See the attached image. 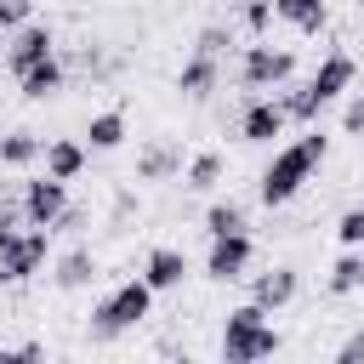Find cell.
Returning <instances> with one entry per match:
<instances>
[{
    "label": "cell",
    "instance_id": "obj_25",
    "mask_svg": "<svg viewBox=\"0 0 364 364\" xmlns=\"http://www.w3.org/2000/svg\"><path fill=\"white\" fill-rule=\"evenodd\" d=\"M228 46H233V28H228V23H205V28L193 34V51H205V57H222Z\"/></svg>",
    "mask_w": 364,
    "mask_h": 364
},
{
    "label": "cell",
    "instance_id": "obj_7",
    "mask_svg": "<svg viewBox=\"0 0 364 364\" xmlns=\"http://www.w3.org/2000/svg\"><path fill=\"white\" fill-rule=\"evenodd\" d=\"M51 51H57V34H51L46 23H34V17H28L23 28H11V34H6V51H0V63H6V74L17 80L23 68H34V63H46Z\"/></svg>",
    "mask_w": 364,
    "mask_h": 364
},
{
    "label": "cell",
    "instance_id": "obj_8",
    "mask_svg": "<svg viewBox=\"0 0 364 364\" xmlns=\"http://www.w3.org/2000/svg\"><path fill=\"white\" fill-rule=\"evenodd\" d=\"M284 125H290V114L279 108V97H267V91H250L245 97V108H239V142H273V136H284Z\"/></svg>",
    "mask_w": 364,
    "mask_h": 364
},
{
    "label": "cell",
    "instance_id": "obj_10",
    "mask_svg": "<svg viewBox=\"0 0 364 364\" xmlns=\"http://www.w3.org/2000/svg\"><path fill=\"white\" fill-rule=\"evenodd\" d=\"M245 279H250V301L267 307V313H284V307L301 296V273H296L290 262H273L267 273H245Z\"/></svg>",
    "mask_w": 364,
    "mask_h": 364
},
{
    "label": "cell",
    "instance_id": "obj_27",
    "mask_svg": "<svg viewBox=\"0 0 364 364\" xmlns=\"http://www.w3.org/2000/svg\"><path fill=\"white\" fill-rule=\"evenodd\" d=\"M34 17V0H0V34H11V28H23Z\"/></svg>",
    "mask_w": 364,
    "mask_h": 364
},
{
    "label": "cell",
    "instance_id": "obj_31",
    "mask_svg": "<svg viewBox=\"0 0 364 364\" xmlns=\"http://www.w3.org/2000/svg\"><path fill=\"white\" fill-rule=\"evenodd\" d=\"M336 364H364V330H358V336H347V341L336 347Z\"/></svg>",
    "mask_w": 364,
    "mask_h": 364
},
{
    "label": "cell",
    "instance_id": "obj_33",
    "mask_svg": "<svg viewBox=\"0 0 364 364\" xmlns=\"http://www.w3.org/2000/svg\"><path fill=\"white\" fill-rule=\"evenodd\" d=\"M0 46H6V34H0Z\"/></svg>",
    "mask_w": 364,
    "mask_h": 364
},
{
    "label": "cell",
    "instance_id": "obj_1",
    "mask_svg": "<svg viewBox=\"0 0 364 364\" xmlns=\"http://www.w3.org/2000/svg\"><path fill=\"white\" fill-rule=\"evenodd\" d=\"M330 159V136L318 131V125H307L296 142H284V148H273V159L262 165V176H256V199L267 205V210H279V205H290L307 182H313V171Z\"/></svg>",
    "mask_w": 364,
    "mask_h": 364
},
{
    "label": "cell",
    "instance_id": "obj_28",
    "mask_svg": "<svg viewBox=\"0 0 364 364\" xmlns=\"http://www.w3.org/2000/svg\"><path fill=\"white\" fill-rule=\"evenodd\" d=\"M11 228H23V193L17 188L0 193V233H11Z\"/></svg>",
    "mask_w": 364,
    "mask_h": 364
},
{
    "label": "cell",
    "instance_id": "obj_13",
    "mask_svg": "<svg viewBox=\"0 0 364 364\" xmlns=\"http://www.w3.org/2000/svg\"><path fill=\"white\" fill-rule=\"evenodd\" d=\"M353 80H358V63H353L347 51H330V57L307 74V85H313V97H318L324 108H330V102H341V97L353 91Z\"/></svg>",
    "mask_w": 364,
    "mask_h": 364
},
{
    "label": "cell",
    "instance_id": "obj_29",
    "mask_svg": "<svg viewBox=\"0 0 364 364\" xmlns=\"http://www.w3.org/2000/svg\"><path fill=\"white\" fill-rule=\"evenodd\" d=\"M341 131H347V136L364 131V97H347V108H341Z\"/></svg>",
    "mask_w": 364,
    "mask_h": 364
},
{
    "label": "cell",
    "instance_id": "obj_3",
    "mask_svg": "<svg viewBox=\"0 0 364 364\" xmlns=\"http://www.w3.org/2000/svg\"><path fill=\"white\" fill-rule=\"evenodd\" d=\"M148 313H154V290L142 284V273H136V279H119V284L91 307V341H119V336H131Z\"/></svg>",
    "mask_w": 364,
    "mask_h": 364
},
{
    "label": "cell",
    "instance_id": "obj_26",
    "mask_svg": "<svg viewBox=\"0 0 364 364\" xmlns=\"http://www.w3.org/2000/svg\"><path fill=\"white\" fill-rule=\"evenodd\" d=\"M336 239L341 245H364V205H353V210L336 216Z\"/></svg>",
    "mask_w": 364,
    "mask_h": 364
},
{
    "label": "cell",
    "instance_id": "obj_30",
    "mask_svg": "<svg viewBox=\"0 0 364 364\" xmlns=\"http://www.w3.org/2000/svg\"><path fill=\"white\" fill-rule=\"evenodd\" d=\"M80 228H85V210H80V205L68 199V210H63V216L51 222V233H80Z\"/></svg>",
    "mask_w": 364,
    "mask_h": 364
},
{
    "label": "cell",
    "instance_id": "obj_34",
    "mask_svg": "<svg viewBox=\"0 0 364 364\" xmlns=\"http://www.w3.org/2000/svg\"><path fill=\"white\" fill-rule=\"evenodd\" d=\"M358 205H364V199H358Z\"/></svg>",
    "mask_w": 364,
    "mask_h": 364
},
{
    "label": "cell",
    "instance_id": "obj_6",
    "mask_svg": "<svg viewBox=\"0 0 364 364\" xmlns=\"http://www.w3.org/2000/svg\"><path fill=\"white\" fill-rule=\"evenodd\" d=\"M256 262V239L250 233H216L210 250H205V279L210 284H239Z\"/></svg>",
    "mask_w": 364,
    "mask_h": 364
},
{
    "label": "cell",
    "instance_id": "obj_19",
    "mask_svg": "<svg viewBox=\"0 0 364 364\" xmlns=\"http://www.w3.org/2000/svg\"><path fill=\"white\" fill-rule=\"evenodd\" d=\"M273 17L290 23L296 34H324L330 28V0H273Z\"/></svg>",
    "mask_w": 364,
    "mask_h": 364
},
{
    "label": "cell",
    "instance_id": "obj_9",
    "mask_svg": "<svg viewBox=\"0 0 364 364\" xmlns=\"http://www.w3.org/2000/svg\"><path fill=\"white\" fill-rule=\"evenodd\" d=\"M17 193H23V222H34V228H51L68 210V182H57V176H28V182H17Z\"/></svg>",
    "mask_w": 364,
    "mask_h": 364
},
{
    "label": "cell",
    "instance_id": "obj_16",
    "mask_svg": "<svg viewBox=\"0 0 364 364\" xmlns=\"http://www.w3.org/2000/svg\"><path fill=\"white\" fill-rule=\"evenodd\" d=\"M216 85H222V57H205V51H193V57L176 68V91H182L188 102H205Z\"/></svg>",
    "mask_w": 364,
    "mask_h": 364
},
{
    "label": "cell",
    "instance_id": "obj_11",
    "mask_svg": "<svg viewBox=\"0 0 364 364\" xmlns=\"http://www.w3.org/2000/svg\"><path fill=\"white\" fill-rule=\"evenodd\" d=\"M182 176V142H171V136H154V142H142L136 148V171H131V182H176Z\"/></svg>",
    "mask_w": 364,
    "mask_h": 364
},
{
    "label": "cell",
    "instance_id": "obj_18",
    "mask_svg": "<svg viewBox=\"0 0 364 364\" xmlns=\"http://www.w3.org/2000/svg\"><path fill=\"white\" fill-rule=\"evenodd\" d=\"M125 136H131L125 108H102V114L85 119V148H91V154H114V148H125Z\"/></svg>",
    "mask_w": 364,
    "mask_h": 364
},
{
    "label": "cell",
    "instance_id": "obj_15",
    "mask_svg": "<svg viewBox=\"0 0 364 364\" xmlns=\"http://www.w3.org/2000/svg\"><path fill=\"white\" fill-rule=\"evenodd\" d=\"M63 85H68V63L51 51L46 63H34V68H23L17 74V91L28 97V102H51V97H63Z\"/></svg>",
    "mask_w": 364,
    "mask_h": 364
},
{
    "label": "cell",
    "instance_id": "obj_5",
    "mask_svg": "<svg viewBox=\"0 0 364 364\" xmlns=\"http://www.w3.org/2000/svg\"><path fill=\"white\" fill-rule=\"evenodd\" d=\"M284 80H296V51L267 46V40H250L245 57H239V85L245 91H279Z\"/></svg>",
    "mask_w": 364,
    "mask_h": 364
},
{
    "label": "cell",
    "instance_id": "obj_17",
    "mask_svg": "<svg viewBox=\"0 0 364 364\" xmlns=\"http://www.w3.org/2000/svg\"><path fill=\"white\" fill-rule=\"evenodd\" d=\"M85 159H91V148H85L80 136H51V142L40 148V165H46V176H57V182H74V176L85 171Z\"/></svg>",
    "mask_w": 364,
    "mask_h": 364
},
{
    "label": "cell",
    "instance_id": "obj_20",
    "mask_svg": "<svg viewBox=\"0 0 364 364\" xmlns=\"http://www.w3.org/2000/svg\"><path fill=\"white\" fill-rule=\"evenodd\" d=\"M324 290H330V296H358V290H364V245H341V256L330 262Z\"/></svg>",
    "mask_w": 364,
    "mask_h": 364
},
{
    "label": "cell",
    "instance_id": "obj_12",
    "mask_svg": "<svg viewBox=\"0 0 364 364\" xmlns=\"http://www.w3.org/2000/svg\"><path fill=\"white\" fill-rule=\"evenodd\" d=\"M142 284H148L154 296H176V290L188 284V256H182L176 245H154V250L142 256Z\"/></svg>",
    "mask_w": 364,
    "mask_h": 364
},
{
    "label": "cell",
    "instance_id": "obj_24",
    "mask_svg": "<svg viewBox=\"0 0 364 364\" xmlns=\"http://www.w3.org/2000/svg\"><path fill=\"white\" fill-rule=\"evenodd\" d=\"M233 11H239V28H245L250 40H267V28H273V0H239Z\"/></svg>",
    "mask_w": 364,
    "mask_h": 364
},
{
    "label": "cell",
    "instance_id": "obj_22",
    "mask_svg": "<svg viewBox=\"0 0 364 364\" xmlns=\"http://www.w3.org/2000/svg\"><path fill=\"white\" fill-rule=\"evenodd\" d=\"M40 148H46L40 131H6V136H0V165H6V171H28V165L40 159Z\"/></svg>",
    "mask_w": 364,
    "mask_h": 364
},
{
    "label": "cell",
    "instance_id": "obj_2",
    "mask_svg": "<svg viewBox=\"0 0 364 364\" xmlns=\"http://www.w3.org/2000/svg\"><path fill=\"white\" fill-rule=\"evenodd\" d=\"M284 341H279V330H273V313L267 307H256V301H239V307H228L222 313V341H216V353L228 358V364H256V358H273Z\"/></svg>",
    "mask_w": 364,
    "mask_h": 364
},
{
    "label": "cell",
    "instance_id": "obj_14",
    "mask_svg": "<svg viewBox=\"0 0 364 364\" xmlns=\"http://www.w3.org/2000/svg\"><path fill=\"white\" fill-rule=\"evenodd\" d=\"M91 279H97V250H91V245H68V250L51 262V284H57L63 296L91 290Z\"/></svg>",
    "mask_w": 364,
    "mask_h": 364
},
{
    "label": "cell",
    "instance_id": "obj_32",
    "mask_svg": "<svg viewBox=\"0 0 364 364\" xmlns=\"http://www.w3.org/2000/svg\"><path fill=\"white\" fill-rule=\"evenodd\" d=\"M131 210H136V193H131V188H125V193H119V199H114V222H125V216H131Z\"/></svg>",
    "mask_w": 364,
    "mask_h": 364
},
{
    "label": "cell",
    "instance_id": "obj_21",
    "mask_svg": "<svg viewBox=\"0 0 364 364\" xmlns=\"http://www.w3.org/2000/svg\"><path fill=\"white\" fill-rule=\"evenodd\" d=\"M222 176H228V159H222L216 148H205V154H193V159L182 165V188H188V193H216Z\"/></svg>",
    "mask_w": 364,
    "mask_h": 364
},
{
    "label": "cell",
    "instance_id": "obj_4",
    "mask_svg": "<svg viewBox=\"0 0 364 364\" xmlns=\"http://www.w3.org/2000/svg\"><path fill=\"white\" fill-rule=\"evenodd\" d=\"M46 262H51V228L23 222V228L0 233V290L40 279V273H46Z\"/></svg>",
    "mask_w": 364,
    "mask_h": 364
},
{
    "label": "cell",
    "instance_id": "obj_23",
    "mask_svg": "<svg viewBox=\"0 0 364 364\" xmlns=\"http://www.w3.org/2000/svg\"><path fill=\"white\" fill-rule=\"evenodd\" d=\"M205 233L216 239V233H250V210L239 205V199H210L205 205Z\"/></svg>",
    "mask_w": 364,
    "mask_h": 364
}]
</instances>
